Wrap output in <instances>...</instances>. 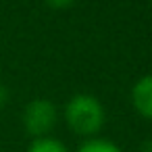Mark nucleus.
<instances>
[{"label":"nucleus","mask_w":152,"mask_h":152,"mask_svg":"<svg viewBox=\"0 0 152 152\" xmlns=\"http://www.w3.org/2000/svg\"><path fill=\"white\" fill-rule=\"evenodd\" d=\"M63 119L69 131H73L79 137H96L104 123H106V110L104 104L88 92L73 94L63 108Z\"/></svg>","instance_id":"f257e3e1"},{"label":"nucleus","mask_w":152,"mask_h":152,"mask_svg":"<svg viewBox=\"0 0 152 152\" xmlns=\"http://www.w3.org/2000/svg\"><path fill=\"white\" fill-rule=\"evenodd\" d=\"M21 123L31 140L52 135V129L58 123V108L48 98H34L25 104L21 113Z\"/></svg>","instance_id":"f03ea898"},{"label":"nucleus","mask_w":152,"mask_h":152,"mask_svg":"<svg viewBox=\"0 0 152 152\" xmlns=\"http://www.w3.org/2000/svg\"><path fill=\"white\" fill-rule=\"evenodd\" d=\"M129 100H131V106L133 110L152 123V73L148 75H142L133 86H131V92H129Z\"/></svg>","instance_id":"7ed1b4c3"},{"label":"nucleus","mask_w":152,"mask_h":152,"mask_svg":"<svg viewBox=\"0 0 152 152\" xmlns=\"http://www.w3.org/2000/svg\"><path fill=\"white\" fill-rule=\"evenodd\" d=\"M25 152H71V150L63 140L54 135H44V137H34Z\"/></svg>","instance_id":"20e7f679"},{"label":"nucleus","mask_w":152,"mask_h":152,"mask_svg":"<svg viewBox=\"0 0 152 152\" xmlns=\"http://www.w3.org/2000/svg\"><path fill=\"white\" fill-rule=\"evenodd\" d=\"M75 152H123L115 142L106 140V137H88L79 144V148Z\"/></svg>","instance_id":"39448f33"},{"label":"nucleus","mask_w":152,"mask_h":152,"mask_svg":"<svg viewBox=\"0 0 152 152\" xmlns=\"http://www.w3.org/2000/svg\"><path fill=\"white\" fill-rule=\"evenodd\" d=\"M44 2L52 9V11H67V9H71L77 0H44Z\"/></svg>","instance_id":"423d86ee"},{"label":"nucleus","mask_w":152,"mask_h":152,"mask_svg":"<svg viewBox=\"0 0 152 152\" xmlns=\"http://www.w3.org/2000/svg\"><path fill=\"white\" fill-rule=\"evenodd\" d=\"M9 98H11V94H9V88L0 81V108H2L7 102H9Z\"/></svg>","instance_id":"0eeeda50"},{"label":"nucleus","mask_w":152,"mask_h":152,"mask_svg":"<svg viewBox=\"0 0 152 152\" xmlns=\"http://www.w3.org/2000/svg\"><path fill=\"white\" fill-rule=\"evenodd\" d=\"M137 152H152V137H148V140H144V142L140 144V148H137Z\"/></svg>","instance_id":"6e6552de"}]
</instances>
